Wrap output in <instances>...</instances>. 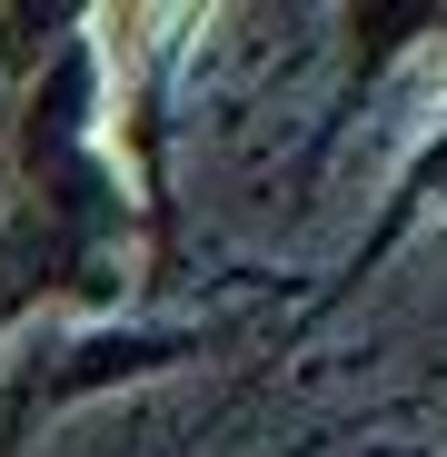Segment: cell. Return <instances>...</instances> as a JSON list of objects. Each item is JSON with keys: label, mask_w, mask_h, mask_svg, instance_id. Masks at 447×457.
<instances>
[]
</instances>
